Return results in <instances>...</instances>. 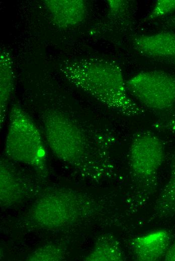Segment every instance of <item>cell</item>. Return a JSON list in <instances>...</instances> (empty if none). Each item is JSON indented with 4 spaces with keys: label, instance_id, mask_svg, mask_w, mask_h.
<instances>
[{
    "label": "cell",
    "instance_id": "6da1fadb",
    "mask_svg": "<svg viewBox=\"0 0 175 261\" xmlns=\"http://www.w3.org/2000/svg\"><path fill=\"white\" fill-rule=\"evenodd\" d=\"M71 72L79 87L123 115L136 117L144 112L129 95L122 70L116 63L83 59L71 64Z\"/></svg>",
    "mask_w": 175,
    "mask_h": 261
},
{
    "label": "cell",
    "instance_id": "7a4b0ae2",
    "mask_svg": "<svg viewBox=\"0 0 175 261\" xmlns=\"http://www.w3.org/2000/svg\"><path fill=\"white\" fill-rule=\"evenodd\" d=\"M126 85L131 97L149 110L163 112L175 105V74L142 71L127 80Z\"/></svg>",
    "mask_w": 175,
    "mask_h": 261
},
{
    "label": "cell",
    "instance_id": "3957f363",
    "mask_svg": "<svg viewBox=\"0 0 175 261\" xmlns=\"http://www.w3.org/2000/svg\"><path fill=\"white\" fill-rule=\"evenodd\" d=\"M164 159V146L156 135L148 130L134 135L130 145L129 164L132 177L137 184L153 185Z\"/></svg>",
    "mask_w": 175,
    "mask_h": 261
},
{
    "label": "cell",
    "instance_id": "277c9868",
    "mask_svg": "<svg viewBox=\"0 0 175 261\" xmlns=\"http://www.w3.org/2000/svg\"><path fill=\"white\" fill-rule=\"evenodd\" d=\"M133 49L139 54L157 60L175 62V33L161 32L132 38Z\"/></svg>",
    "mask_w": 175,
    "mask_h": 261
},
{
    "label": "cell",
    "instance_id": "5b68a950",
    "mask_svg": "<svg viewBox=\"0 0 175 261\" xmlns=\"http://www.w3.org/2000/svg\"><path fill=\"white\" fill-rule=\"evenodd\" d=\"M170 240L167 231L158 230L133 238L131 247L136 260H157L165 255Z\"/></svg>",
    "mask_w": 175,
    "mask_h": 261
},
{
    "label": "cell",
    "instance_id": "8992f818",
    "mask_svg": "<svg viewBox=\"0 0 175 261\" xmlns=\"http://www.w3.org/2000/svg\"><path fill=\"white\" fill-rule=\"evenodd\" d=\"M49 9L57 23L75 25L85 17L86 7L82 1H49Z\"/></svg>",
    "mask_w": 175,
    "mask_h": 261
},
{
    "label": "cell",
    "instance_id": "52a82bcc",
    "mask_svg": "<svg viewBox=\"0 0 175 261\" xmlns=\"http://www.w3.org/2000/svg\"><path fill=\"white\" fill-rule=\"evenodd\" d=\"M168 181L156 201L157 212L163 216L175 214V157L172 161Z\"/></svg>",
    "mask_w": 175,
    "mask_h": 261
},
{
    "label": "cell",
    "instance_id": "ba28073f",
    "mask_svg": "<svg viewBox=\"0 0 175 261\" xmlns=\"http://www.w3.org/2000/svg\"><path fill=\"white\" fill-rule=\"evenodd\" d=\"M95 260H123L124 255L119 243L115 240L98 248L95 253Z\"/></svg>",
    "mask_w": 175,
    "mask_h": 261
},
{
    "label": "cell",
    "instance_id": "9c48e42d",
    "mask_svg": "<svg viewBox=\"0 0 175 261\" xmlns=\"http://www.w3.org/2000/svg\"><path fill=\"white\" fill-rule=\"evenodd\" d=\"M110 13L117 20L125 22L128 20L132 11V3L129 1H108Z\"/></svg>",
    "mask_w": 175,
    "mask_h": 261
},
{
    "label": "cell",
    "instance_id": "30bf717a",
    "mask_svg": "<svg viewBox=\"0 0 175 261\" xmlns=\"http://www.w3.org/2000/svg\"><path fill=\"white\" fill-rule=\"evenodd\" d=\"M175 11V0H158L151 11L144 18V21H149L164 17Z\"/></svg>",
    "mask_w": 175,
    "mask_h": 261
},
{
    "label": "cell",
    "instance_id": "8fae6325",
    "mask_svg": "<svg viewBox=\"0 0 175 261\" xmlns=\"http://www.w3.org/2000/svg\"><path fill=\"white\" fill-rule=\"evenodd\" d=\"M164 259L165 260L175 261V241L169 246L164 256Z\"/></svg>",
    "mask_w": 175,
    "mask_h": 261
},
{
    "label": "cell",
    "instance_id": "7c38bea8",
    "mask_svg": "<svg viewBox=\"0 0 175 261\" xmlns=\"http://www.w3.org/2000/svg\"><path fill=\"white\" fill-rule=\"evenodd\" d=\"M162 26L164 28L175 29V15L166 19Z\"/></svg>",
    "mask_w": 175,
    "mask_h": 261
}]
</instances>
